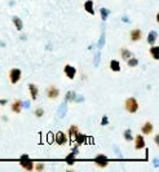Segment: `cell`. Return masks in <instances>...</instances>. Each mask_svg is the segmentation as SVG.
<instances>
[{
	"mask_svg": "<svg viewBox=\"0 0 159 172\" xmlns=\"http://www.w3.org/2000/svg\"><path fill=\"white\" fill-rule=\"evenodd\" d=\"M124 108H126V110L128 111V113L135 114L136 111L138 110V102H137V100L135 97H128L126 100V102H124Z\"/></svg>",
	"mask_w": 159,
	"mask_h": 172,
	"instance_id": "6da1fadb",
	"label": "cell"
},
{
	"mask_svg": "<svg viewBox=\"0 0 159 172\" xmlns=\"http://www.w3.org/2000/svg\"><path fill=\"white\" fill-rule=\"evenodd\" d=\"M94 163H96L97 167L105 168V167H108L109 160H108V157H106V155H104V154H99V155L94 158Z\"/></svg>",
	"mask_w": 159,
	"mask_h": 172,
	"instance_id": "7a4b0ae2",
	"label": "cell"
},
{
	"mask_svg": "<svg viewBox=\"0 0 159 172\" xmlns=\"http://www.w3.org/2000/svg\"><path fill=\"white\" fill-rule=\"evenodd\" d=\"M9 79L12 84H17L21 79V70L20 69H12L9 71Z\"/></svg>",
	"mask_w": 159,
	"mask_h": 172,
	"instance_id": "3957f363",
	"label": "cell"
},
{
	"mask_svg": "<svg viewBox=\"0 0 159 172\" xmlns=\"http://www.w3.org/2000/svg\"><path fill=\"white\" fill-rule=\"evenodd\" d=\"M47 96L51 100L57 98L60 96V89L57 87H55V85H51V87H48V89H47Z\"/></svg>",
	"mask_w": 159,
	"mask_h": 172,
	"instance_id": "277c9868",
	"label": "cell"
},
{
	"mask_svg": "<svg viewBox=\"0 0 159 172\" xmlns=\"http://www.w3.org/2000/svg\"><path fill=\"white\" fill-rule=\"evenodd\" d=\"M64 71H65V75L67 76L69 79H74L75 78V74H76V69L71 65H66L64 67Z\"/></svg>",
	"mask_w": 159,
	"mask_h": 172,
	"instance_id": "5b68a950",
	"label": "cell"
},
{
	"mask_svg": "<svg viewBox=\"0 0 159 172\" xmlns=\"http://www.w3.org/2000/svg\"><path fill=\"white\" fill-rule=\"evenodd\" d=\"M135 148H136L137 150L145 148V139H144V136L137 135V136L135 137Z\"/></svg>",
	"mask_w": 159,
	"mask_h": 172,
	"instance_id": "8992f818",
	"label": "cell"
},
{
	"mask_svg": "<svg viewBox=\"0 0 159 172\" xmlns=\"http://www.w3.org/2000/svg\"><path fill=\"white\" fill-rule=\"evenodd\" d=\"M55 141H56L58 145H65L66 141H67V137H66V135L62 133V132H57V133L55 135Z\"/></svg>",
	"mask_w": 159,
	"mask_h": 172,
	"instance_id": "52a82bcc",
	"label": "cell"
},
{
	"mask_svg": "<svg viewBox=\"0 0 159 172\" xmlns=\"http://www.w3.org/2000/svg\"><path fill=\"white\" fill-rule=\"evenodd\" d=\"M11 110L13 111V113H21V110H22V102L21 100H14L13 101V104L11 105Z\"/></svg>",
	"mask_w": 159,
	"mask_h": 172,
	"instance_id": "ba28073f",
	"label": "cell"
},
{
	"mask_svg": "<svg viewBox=\"0 0 159 172\" xmlns=\"http://www.w3.org/2000/svg\"><path fill=\"white\" fill-rule=\"evenodd\" d=\"M141 36H142V31L140 29H133L131 31V40L132 41H138L141 39Z\"/></svg>",
	"mask_w": 159,
	"mask_h": 172,
	"instance_id": "9c48e42d",
	"label": "cell"
},
{
	"mask_svg": "<svg viewBox=\"0 0 159 172\" xmlns=\"http://www.w3.org/2000/svg\"><path fill=\"white\" fill-rule=\"evenodd\" d=\"M29 89H30V94H31V98L32 100H36L38 98V94H39V88H38V85H35V84H29Z\"/></svg>",
	"mask_w": 159,
	"mask_h": 172,
	"instance_id": "30bf717a",
	"label": "cell"
},
{
	"mask_svg": "<svg viewBox=\"0 0 159 172\" xmlns=\"http://www.w3.org/2000/svg\"><path fill=\"white\" fill-rule=\"evenodd\" d=\"M69 140L70 141H75V137H76V135H78V132H79V130H78V127L76 126H71L69 128Z\"/></svg>",
	"mask_w": 159,
	"mask_h": 172,
	"instance_id": "8fae6325",
	"label": "cell"
},
{
	"mask_svg": "<svg viewBox=\"0 0 159 172\" xmlns=\"http://www.w3.org/2000/svg\"><path fill=\"white\" fill-rule=\"evenodd\" d=\"M67 113V102L64 101L62 104L58 106V118H64Z\"/></svg>",
	"mask_w": 159,
	"mask_h": 172,
	"instance_id": "7c38bea8",
	"label": "cell"
},
{
	"mask_svg": "<svg viewBox=\"0 0 159 172\" xmlns=\"http://www.w3.org/2000/svg\"><path fill=\"white\" fill-rule=\"evenodd\" d=\"M153 124H152V122H146L142 127H141V131H142V133L144 135H150L153 132Z\"/></svg>",
	"mask_w": 159,
	"mask_h": 172,
	"instance_id": "4fadbf2b",
	"label": "cell"
},
{
	"mask_svg": "<svg viewBox=\"0 0 159 172\" xmlns=\"http://www.w3.org/2000/svg\"><path fill=\"white\" fill-rule=\"evenodd\" d=\"M84 9L89 13V14H94V9H93V2L92 0H87V2L84 3Z\"/></svg>",
	"mask_w": 159,
	"mask_h": 172,
	"instance_id": "5bb4252c",
	"label": "cell"
},
{
	"mask_svg": "<svg viewBox=\"0 0 159 172\" xmlns=\"http://www.w3.org/2000/svg\"><path fill=\"white\" fill-rule=\"evenodd\" d=\"M21 166H22L25 170H27V171H31V170L34 168V165H32V162L30 160V158H29V159H22V160H21Z\"/></svg>",
	"mask_w": 159,
	"mask_h": 172,
	"instance_id": "9a60e30c",
	"label": "cell"
},
{
	"mask_svg": "<svg viewBox=\"0 0 159 172\" xmlns=\"http://www.w3.org/2000/svg\"><path fill=\"white\" fill-rule=\"evenodd\" d=\"M12 21H13V23H14V26H16L17 30H22L23 29V23H22V20L20 18V17H17V16L12 17Z\"/></svg>",
	"mask_w": 159,
	"mask_h": 172,
	"instance_id": "2e32d148",
	"label": "cell"
},
{
	"mask_svg": "<svg viewBox=\"0 0 159 172\" xmlns=\"http://www.w3.org/2000/svg\"><path fill=\"white\" fill-rule=\"evenodd\" d=\"M157 36H158L157 31H150L147 34V43H149V44H154V43L157 41Z\"/></svg>",
	"mask_w": 159,
	"mask_h": 172,
	"instance_id": "e0dca14e",
	"label": "cell"
},
{
	"mask_svg": "<svg viewBox=\"0 0 159 172\" xmlns=\"http://www.w3.org/2000/svg\"><path fill=\"white\" fill-rule=\"evenodd\" d=\"M120 56H122V58L124 60V61H127L128 58L132 57V52H131V50H128L127 48H122L120 49Z\"/></svg>",
	"mask_w": 159,
	"mask_h": 172,
	"instance_id": "ac0fdd59",
	"label": "cell"
},
{
	"mask_svg": "<svg viewBox=\"0 0 159 172\" xmlns=\"http://www.w3.org/2000/svg\"><path fill=\"white\" fill-rule=\"evenodd\" d=\"M110 69L113 71L118 73V71H120V64L117 61V60H113V61L110 62Z\"/></svg>",
	"mask_w": 159,
	"mask_h": 172,
	"instance_id": "d6986e66",
	"label": "cell"
},
{
	"mask_svg": "<svg viewBox=\"0 0 159 172\" xmlns=\"http://www.w3.org/2000/svg\"><path fill=\"white\" fill-rule=\"evenodd\" d=\"M75 141H76L78 145H82V144H84V142L87 141V136L78 132V135H76V137H75Z\"/></svg>",
	"mask_w": 159,
	"mask_h": 172,
	"instance_id": "ffe728a7",
	"label": "cell"
},
{
	"mask_svg": "<svg viewBox=\"0 0 159 172\" xmlns=\"http://www.w3.org/2000/svg\"><path fill=\"white\" fill-rule=\"evenodd\" d=\"M100 13H101L102 21H106V20H108V17L110 16V9H108V8H101V9H100Z\"/></svg>",
	"mask_w": 159,
	"mask_h": 172,
	"instance_id": "44dd1931",
	"label": "cell"
},
{
	"mask_svg": "<svg viewBox=\"0 0 159 172\" xmlns=\"http://www.w3.org/2000/svg\"><path fill=\"white\" fill-rule=\"evenodd\" d=\"M150 55L154 60H159V47H152L150 48Z\"/></svg>",
	"mask_w": 159,
	"mask_h": 172,
	"instance_id": "7402d4cb",
	"label": "cell"
},
{
	"mask_svg": "<svg viewBox=\"0 0 159 172\" xmlns=\"http://www.w3.org/2000/svg\"><path fill=\"white\" fill-rule=\"evenodd\" d=\"M74 98H75V92H74V91H69V92L65 94V101H66V102L74 101Z\"/></svg>",
	"mask_w": 159,
	"mask_h": 172,
	"instance_id": "603a6c76",
	"label": "cell"
},
{
	"mask_svg": "<svg viewBox=\"0 0 159 172\" xmlns=\"http://www.w3.org/2000/svg\"><path fill=\"white\" fill-rule=\"evenodd\" d=\"M127 65H128L129 67H135V66L138 65V60H137V58H133V57H131V58L127 60Z\"/></svg>",
	"mask_w": 159,
	"mask_h": 172,
	"instance_id": "cb8c5ba5",
	"label": "cell"
},
{
	"mask_svg": "<svg viewBox=\"0 0 159 172\" xmlns=\"http://www.w3.org/2000/svg\"><path fill=\"white\" fill-rule=\"evenodd\" d=\"M124 139H126V141H132V140H133V137H132V131H131V130H126V131H124Z\"/></svg>",
	"mask_w": 159,
	"mask_h": 172,
	"instance_id": "d4e9b609",
	"label": "cell"
},
{
	"mask_svg": "<svg viewBox=\"0 0 159 172\" xmlns=\"http://www.w3.org/2000/svg\"><path fill=\"white\" fill-rule=\"evenodd\" d=\"M76 154H78V148H74V149H73V153H70L69 155L66 157V160H71V159L76 155Z\"/></svg>",
	"mask_w": 159,
	"mask_h": 172,
	"instance_id": "484cf974",
	"label": "cell"
},
{
	"mask_svg": "<svg viewBox=\"0 0 159 172\" xmlns=\"http://www.w3.org/2000/svg\"><path fill=\"white\" fill-rule=\"evenodd\" d=\"M104 45H105V34H102L100 40H99V48L101 49V48H104Z\"/></svg>",
	"mask_w": 159,
	"mask_h": 172,
	"instance_id": "4316f807",
	"label": "cell"
},
{
	"mask_svg": "<svg viewBox=\"0 0 159 172\" xmlns=\"http://www.w3.org/2000/svg\"><path fill=\"white\" fill-rule=\"evenodd\" d=\"M43 114H44V110L43 109H36V110H35V115H36L38 118H40V117H43Z\"/></svg>",
	"mask_w": 159,
	"mask_h": 172,
	"instance_id": "83f0119b",
	"label": "cell"
},
{
	"mask_svg": "<svg viewBox=\"0 0 159 172\" xmlns=\"http://www.w3.org/2000/svg\"><path fill=\"white\" fill-rule=\"evenodd\" d=\"M101 124H102V126H108V124H109V118H108V115H104V117H102Z\"/></svg>",
	"mask_w": 159,
	"mask_h": 172,
	"instance_id": "f1b7e54d",
	"label": "cell"
},
{
	"mask_svg": "<svg viewBox=\"0 0 159 172\" xmlns=\"http://www.w3.org/2000/svg\"><path fill=\"white\" fill-rule=\"evenodd\" d=\"M100 57H101V53H100V50H99V52L96 53V61H94V66H96V67L99 66V62H100Z\"/></svg>",
	"mask_w": 159,
	"mask_h": 172,
	"instance_id": "f546056e",
	"label": "cell"
},
{
	"mask_svg": "<svg viewBox=\"0 0 159 172\" xmlns=\"http://www.w3.org/2000/svg\"><path fill=\"white\" fill-rule=\"evenodd\" d=\"M35 170H36V171H43V170H44V165H43V163H36V166H35Z\"/></svg>",
	"mask_w": 159,
	"mask_h": 172,
	"instance_id": "4dcf8cb0",
	"label": "cell"
},
{
	"mask_svg": "<svg viewBox=\"0 0 159 172\" xmlns=\"http://www.w3.org/2000/svg\"><path fill=\"white\" fill-rule=\"evenodd\" d=\"M74 101H75V102H83V101H84V97H83V96H76V94H75Z\"/></svg>",
	"mask_w": 159,
	"mask_h": 172,
	"instance_id": "1f68e13d",
	"label": "cell"
},
{
	"mask_svg": "<svg viewBox=\"0 0 159 172\" xmlns=\"http://www.w3.org/2000/svg\"><path fill=\"white\" fill-rule=\"evenodd\" d=\"M47 139H49V141H48V142H53V141H55V140H53V136H52L51 133L47 136Z\"/></svg>",
	"mask_w": 159,
	"mask_h": 172,
	"instance_id": "d6a6232c",
	"label": "cell"
},
{
	"mask_svg": "<svg viewBox=\"0 0 159 172\" xmlns=\"http://www.w3.org/2000/svg\"><path fill=\"white\" fill-rule=\"evenodd\" d=\"M22 105H23L25 108H29V106H30V102H29V101H26V102H23Z\"/></svg>",
	"mask_w": 159,
	"mask_h": 172,
	"instance_id": "836d02e7",
	"label": "cell"
},
{
	"mask_svg": "<svg viewBox=\"0 0 159 172\" xmlns=\"http://www.w3.org/2000/svg\"><path fill=\"white\" fill-rule=\"evenodd\" d=\"M0 105H7V100H0Z\"/></svg>",
	"mask_w": 159,
	"mask_h": 172,
	"instance_id": "e575fe53",
	"label": "cell"
},
{
	"mask_svg": "<svg viewBox=\"0 0 159 172\" xmlns=\"http://www.w3.org/2000/svg\"><path fill=\"white\" fill-rule=\"evenodd\" d=\"M29 158H30V157H29V155H26V154H25V155H22V157H21V160H22V159H29Z\"/></svg>",
	"mask_w": 159,
	"mask_h": 172,
	"instance_id": "d590c367",
	"label": "cell"
},
{
	"mask_svg": "<svg viewBox=\"0 0 159 172\" xmlns=\"http://www.w3.org/2000/svg\"><path fill=\"white\" fill-rule=\"evenodd\" d=\"M154 140H155L157 144H159V136H155V139H154Z\"/></svg>",
	"mask_w": 159,
	"mask_h": 172,
	"instance_id": "8d00e7d4",
	"label": "cell"
},
{
	"mask_svg": "<svg viewBox=\"0 0 159 172\" xmlns=\"http://www.w3.org/2000/svg\"><path fill=\"white\" fill-rule=\"evenodd\" d=\"M154 166H155V167H158V159H157V158L154 159Z\"/></svg>",
	"mask_w": 159,
	"mask_h": 172,
	"instance_id": "74e56055",
	"label": "cell"
}]
</instances>
